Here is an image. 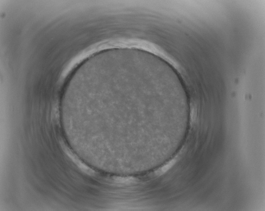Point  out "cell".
<instances>
[{"label": "cell", "mask_w": 265, "mask_h": 211, "mask_svg": "<svg viewBox=\"0 0 265 211\" xmlns=\"http://www.w3.org/2000/svg\"><path fill=\"white\" fill-rule=\"evenodd\" d=\"M175 160L174 159L172 160V161L169 162L168 163H167V164L165 165L164 166H163L162 168H160V169H159V170L157 171V174L158 175H162V174H164V173L167 172V170H169L170 168H171V167L174 165V163H175Z\"/></svg>", "instance_id": "1"}]
</instances>
